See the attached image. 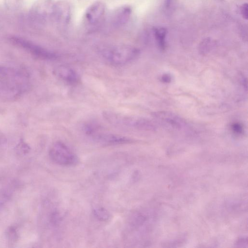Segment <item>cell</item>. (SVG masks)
Returning <instances> with one entry per match:
<instances>
[{
  "instance_id": "1",
  "label": "cell",
  "mask_w": 248,
  "mask_h": 248,
  "mask_svg": "<svg viewBox=\"0 0 248 248\" xmlns=\"http://www.w3.org/2000/svg\"><path fill=\"white\" fill-rule=\"evenodd\" d=\"M99 52L103 59L114 66L128 64L136 59L140 53L137 48L127 45L103 46L99 48Z\"/></svg>"
},
{
  "instance_id": "19",
  "label": "cell",
  "mask_w": 248,
  "mask_h": 248,
  "mask_svg": "<svg viewBox=\"0 0 248 248\" xmlns=\"http://www.w3.org/2000/svg\"><path fill=\"white\" fill-rule=\"evenodd\" d=\"M171 79V77L168 74L163 75L161 78V81L164 83H169L170 82Z\"/></svg>"
},
{
  "instance_id": "7",
  "label": "cell",
  "mask_w": 248,
  "mask_h": 248,
  "mask_svg": "<svg viewBox=\"0 0 248 248\" xmlns=\"http://www.w3.org/2000/svg\"><path fill=\"white\" fill-rule=\"evenodd\" d=\"M106 10L105 4L100 1L92 4L87 9L85 17L88 23L95 24L98 23L104 16Z\"/></svg>"
},
{
  "instance_id": "16",
  "label": "cell",
  "mask_w": 248,
  "mask_h": 248,
  "mask_svg": "<svg viewBox=\"0 0 248 248\" xmlns=\"http://www.w3.org/2000/svg\"><path fill=\"white\" fill-rule=\"evenodd\" d=\"M29 150V147L23 142L19 144L16 148L17 152L21 154L28 153Z\"/></svg>"
},
{
  "instance_id": "14",
  "label": "cell",
  "mask_w": 248,
  "mask_h": 248,
  "mask_svg": "<svg viewBox=\"0 0 248 248\" xmlns=\"http://www.w3.org/2000/svg\"><path fill=\"white\" fill-rule=\"evenodd\" d=\"M211 46V41L209 38L204 39L200 45L199 49L202 54H205L207 53Z\"/></svg>"
},
{
  "instance_id": "13",
  "label": "cell",
  "mask_w": 248,
  "mask_h": 248,
  "mask_svg": "<svg viewBox=\"0 0 248 248\" xmlns=\"http://www.w3.org/2000/svg\"><path fill=\"white\" fill-rule=\"evenodd\" d=\"M93 214L98 220L100 221L108 220L110 215L109 213L103 207H97L93 209Z\"/></svg>"
},
{
  "instance_id": "5",
  "label": "cell",
  "mask_w": 248,
  "mask_h": 248,
  "mask_svg": "<svg viewBox=\"0 0 248 248\" xmlns=\"http://www.w3.org/2000/svg\"><path fill=\"white\" fill-rule=\"evenodd\" d=\"M9 39L15 45L23 48L39 59L46 60H53L57 59L59 57L57 53L23 38L17 36H11Z\"/></svg>"
},
{
  "instance_id": "15",
  "label": "cell",
  "mask_w": 248,
  "mask_h": 248,
  "mask_svg": "<svg viewBox=\"0 0 248 248\" xmlns=\"http://www.w3.org/2000/svg\"><path fill=\"white\" fill-rule=\"evenodd\" d=\"M6 236L8 240L11 242L15 241L17 238V234L15 228L11 227L8 229Z\"/></svg>"
},
{
  "instance_id": "9",
  "label": "cell",
  "mask_w": 248,
  "mask_h": 248,
  "mask_svg": "<svg viewBox=\"0 0 248 248\" xmlns=\"http://www.w3.org/2000/svg\"><path fill=\"white\" fill-rule=\"evenodd\" d=\"M153 116L156 119L166 123L175 127H181L184 122L178 115L168 111H158L154 112Z\"/></svg>"
},
{
  "instance_id": "8",
  "label": "cell",
  "mask_w": 248,
  "mask_h": 248,
  "mask_svg": "<svg viewBox=\"0 0 248 248\" xmlns=\"http://www.w3.org/2000/svg\"><path fill=\"white\" fill-rule=\"evenodd\" d=\"M132 9L128 5L121 6L113 13L111 24L115 27L119 28L124 25L129 20L132 14Z\"/></svg>"
},
{
  "instance_id": "6",
  "label": "cell",
  "mask_w": 248,
  "mask_h": 248,
  "mask_svg": "<svg viewBox=\"0 0 248 248\" xmlns=\"http://www.w3.org/2000/svg\"><path fill=\"white\" fill-rule=\"evenodd\" d=\"M54 75L70 85H76L80 81L79 75L73 69L65 65H59L54 70Z\"/></svg>"
},
{
  "instance_id": "3",
  "label": "cell",
  "mask_w": 248,
  "mask_h": 248,
  "mask_svg": "<svg viewBox=\"0 0 248 248\" xmlns=\"http://www.w3.org/2000/svg\"><path fill=\"white\" fill-rule=\"evenodd\" d=\"M49 156L54 163L63 166H71L78 162L77 156L64 143L56 141L51 146Z\"/></svg>"
},
{
  "instance_id": "10",
  "label": "cell",
  "mask_w": 248,
  "mask_h": 248,
  "mask_svg": "<svg viewBox=\"0 0 248 248\" xmlns=\"http://www.w3.org/2000/svg\"><path fill=\"white\" fill-rule=\"evenodd\" d=\"M53 12L56 14L57 19L62 23H67L70 19L71 7L69 4L65 1L62 0L56 3Z\"/></svg>"
},
{
  "instance_id": "2",
  "label": "cell",
  "mask_w": 248,
  "mask_h": 248,
  "mask_svg": "<svg viewBox=\"0 0 248 248\" xmlns=\"http://www.w3.org/2000/svg\"><path fill=\"white\" fill-rule=\"evenodd\" d=\"M102 115L106 121L113 125L146 130L155 128V125L152 122L146 119L111 111H104Z\"/></svg>"
},
{
  "instance_id": "12",
  "label": "cell",
  "mask_w": 248,
  "mask_h": 248,
  "mask_svg": "<svg viewBox=\"0 0 248 248\" xmlns=\"http://www.w3.org/2000/svg\"><path fill=\"white\" fill-rule=\"evenodd\" d=\"M13 192L11 187L7 186L0 189V208L9 200Z\"/></svg>"
},
{
  "instance_id": "4",
  "label": "cell",
  "mask_w": 248,
  "mask_h": 248,
  "mask_svg": "<svg viewBox=\"0 0 248 248\" xmlns=\"http://www.w3.org/2000/svg\"><path fill=\"white\" fill-rule=\"evenodd\" d=\"M86 133L93 140L105 145H118L128 144L133 142V140L127 137L100 131L93 125L86 126Z\"/></svg>"
},
{
  "instance_id": "18",
  "label": "cell",
  "mask_w": 248,
  "mask_h": 248,
  "mask_svg": "<svg viewBox=\"0 0 248 248\" xmlns=\"http://www.w3.org/2000/svg\"><path fill=\"white\" fill-rule=\"evenodd\" d=\"M232 130L236 133H240L242 131V127L241 125L237 123L233 124L232 125Z\"/></svg>"
},
{
  "instance_id": "17",
  "label": "cell",
  "mask_w": 248,
  "mask_h": 248,
  "mask_svg": "<svg viewBox=\"0 0 248 248\" xmlns=\"http://www.w3.org/2000/svg\"><path fill=\"white\" fill-rule=\"evenodd\" d=\"M240 10L243 17L247 20L248 18V6L247 3H243L240 7Z\"/></svg>"
},
{
  "instance_id": "20",
  "label": "cell",
  "mask_w": 248,
  "mask_h": 248,
  "mask_svg": "<svg viewBox=\"0 0 248 248\" xmlns=\"http://www.w3.org/2000/svg\"></svg>"
},
{
  "instance_id": "11",
  "label": "cell",
  "mask_w": 248,
  "mask_h": 248,
  "mask_svg": "<svg viewBox=\"0 0 248 248\" xmlns=\"http://www.w3.org/2000/svg\"><path fill=\"white\" fill-rule=\"evenodd\" d=\"M155 37L159 48L164 50L166 48L167 31L163 27L155 28L153 30Z\"/></svg>"
}]
</instances>
